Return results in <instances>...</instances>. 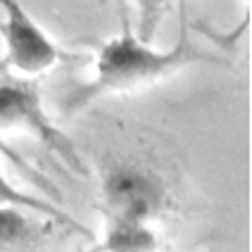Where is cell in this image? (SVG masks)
<instances>
[{
  "mask_svg": "<svg viewBox=\"0 0 252 252\" xmlns=\"http://www.w3.org/2000/svg\"><path fill=\"white\" fill-rule=\"evenodd\" d=\"M98 2H100V5H107V0H98Z\"/></svg>",
  "mask_w": 252,
  "mask_h": 252,
  "instance_id": "obj_10",
  "label": "cell"
},
{
  "mask_svg": "<svg viewBox=\"0 0 252 252\" xmlns=\"http://www.w3.org/2000/svg\"><path fill=\"white\" fill-rule=\"evenodd\" d=\"M95 252H157V236L150 224L107 219L105 238Z\"/></svg>",
  "mask_w": 252,
  "mask_h": 252,
  "instance_id": "obj_6",
  "label": "cell"
},
{
  "mask_svg": "<svg viewBox=\"0 0 252 252\" xmlns=\"http://www.w3.org/2000/svg\"><path fill=\"white\" fill-rule=\"evenodd\" d=\"M0 74H5V64H2V60H0ZM0 155H2V157H5V159H7L10 164H14V167H17V171H19V174H22L24 179H29V181L33 183L36 188H41V190H45L48 195H55V197H57L55 183L50 181V179H45V176H43L38 169L33 167L31 162H27V159H24L22 155L14 150L12 145H7V143H5L2 138H0Z\"/></svg>",
  "mask_w": 252,
  "mask_h": 252,
  "instance_id": "obj_9",
  "label": "cell"
},
{
  "mask_svg": "<svg viewBox=\"0 0 252 252\" xmlns=\"http://www.w3.org/2000/svg\"><path fill=\"white\" fill-rule=\"evenodd\" d=\"M0 36L5 45V55L0 60L5 64V71L38 76L43 71L53 69L62 60V50L27 12L22 0H0Z\"/></svg>",
  "mask_w": 252,
  "mask_h": 252,
  "instance_id": "obj_4",
  "label": "cell"
},
{
  "mask_svg": "<svg viewBox=\"0 0 252 252\" xmlns=\"http://www.w3.org/2000/svg\"><path fill=\"white\" fill-rule=\"evenodd\" d=\"M169 200L167 181L136 162H119L102 176V207L107 219H128L150 224Z\"/></svg>",
  "mask_w": 252,
  "mask_h": 252,
  "instance_id": "obj_3",
  "label": "cell"
},
{
  "mask_svg": "<svg viewBox=\"0 0 252 252\" xmlns=\"http://www.w3.org/2000/svg\"><path fill=\"white\" fill-rule=\"evenodd\" d=\"M136 5V36L143 43H153L164 14L169 12V0H133Z\"/></svg>",
  "mask_w": 252,
  "mask_h": 252,
  "instance_id": "obj_8",
  "label": "cell"
},
{
  "mask_svg": "<svg viewBox=\"0 0 252 252\" xmlns=\"http://www.w3.org/2000/svg\"><path fill=\"white\" fill-rule=\"evenodd\" d=\"M195 62L221 64V57L197 48V43L188 36L186 19H181L179 38L169 50H157L153 48V43H143L133 31H128V24H126L117 38L105 41L98 48L93 76L86 84L71 88L64 95L62 107L67 114H71L102 95L126 93V91L157 84L171 76L174 71Z\"/></svg>",
  "mask_w": 252,
  "mask_h": 252,
  "instance_id": "obj_1",
  "label": "cell"
},
{
  "mask_svg": "<svg viewBox=\"0 0 252 252\" xmlns=\"http://www.w3.org/2000/svg\"><path fill=\"white\" fill-rule=\"evenodd\" d=\"M29 214L31 212L17 207H0V245H17L33 236L36 226Z\"/></svg>",
  "mask_w": 252,
  "mask_h": 252,
  "instance_id": "obj_7",
  "label": "cell"
},
{
  "mask_svg": "<svg viewBox=\"0 0 252 252\" xmlns=\"http://www.w3.org/2000/svg\"><path fill=\"white\" fill-rule=\"evenodd\" d=\"M0 207H17V210H27L36 217H43V219H50L60 226H67L71 231L81 233V236H91L88 228L84 224H79L71 214L62 210L57 202L53 200H45V197H38V195H29L24 190H19L14 183L7 181V176L0 171Z\"/></svg>",
  "mask_w": 252,
  "mask_h": 252,
  "instance_id": "obj_5",
  "label": "cell"
},
{
  "mask_svg": "<svg viewBox=\"0 0 252 252\" xmlns=\"http://www.w3.org/2000/svg\"><path fill=\"white\" fill-rule=\"evenodd\" d=\"M0 131H24L60 157L74 174H88L76 145L45 112L38 86L27 79H10L7 71L0 74Z\"/></svg>",
  "mask_w": 252,
  "mask_h": 252,
  "instance_id": "obj_2",
  "label": "cell"
}]
</instances>
